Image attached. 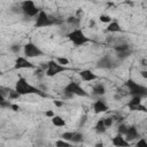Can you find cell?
Here are the masks:
<instances>
[{
  "label": "cell",
  "instance_id": "36",
  "mask_svg": "<svg viewBox=\"0 0 147 147\" xmlns=\"http://www.w3.org/2000/svg\"><path fill=\"white\" fill-rule=\"evenodd\" d=\"M44 72H45V71L39 67V68H37V69L34 70V76H36V77H38V78H41V77L45 75Z\"/></svg>",
  "mask_w": 147,
  "mask_h": 147
},
{
  "label": "cell",
  "instance_id": "10",
  "mask_svg": "<svg viewBox=\"0 0 147 147\" xmlns=\"http://www.w3.org/2000/svg\"><path fill=\"white\" fill-rule=\"evenodd\" d=\"M34 64L29 61L28 57L25 56H17L15 59V63H14V69L18 70V69H33Z\"/></svg>",
  "mask_w": 147,
  "mask_h": 147
},
{
  "label": "cell",
  "instance_id": "31",
  "mask_svg": "<svg viewBox=\"0 0 147 147\" xmlns=\"http://www.w3.org/2000/svg\"><path fill=\"white\" fill-rule=\"evenodd\" d=\"M56 61H57L60 64H62V65H68V64H69V60H68L67 57L59 56V57H56Z\"/></svg>",
  "mask_w": 147,
  "mask_h": 147
},
{
  "label": "cell",
  "instance_id": "22",
  "mask_svg": "<svg viewBox=\"0 0 147 147\" xmlns=\"http://www.w3.org/2000/svg\"><path fill=\"white\" fill-rule=\"evenodd\" d=\"M129 109L131 111H142V113H147V107H145L144 105L139 103V105H136V106H131L129 107Z\"/></svg>",
  "mask_w": 147,
  "mask_h": 147
},
{
  "label": "cell",
  "instance_id": "9",
  "mask_svg": "<svg viewBox=\"0 0 147 147\" xmlns=\"http://www.w3.org/2000/svg\"><path fill=\"white\" fill-rule=\"evenodd\" d=\"M117 67H118V62L108 55L102 56L96 62V68H101V69H114Z\"/></svg>",
  "mask_w": 147,
  "mask_h": 147
},
{
  "label": "cell",
  "instance_id": "42",
  "mask_svg": "<svg viewBox=\"0 0 147 147\" xmlns=\"http://www.w3.org/2000/svg\"><path fill=\"white\" fill-rule=\"evenodd\" d=\"M86 118H87V117H86V115H84V116L80 118V123H79V125H80V126L85 124V122H86Z\"/></svg>",
  "mask_w": 147,
  "mask_h": 147
},
{
  "label": "cell",
  "instance_id": "12",
  "mask_svg": "<svg viewBox=\"0 0 147 147\" xmlns=\"http://www.w3.org/2000/svg\"><path fill=\"white\" fill-rule=\"evenodd\" d=\"M93 110L95 114H101V113H106L108 110V106L106 105L105 100L102 99H98L94 103H93Z\"/></svg>",
  "mask_w": 147,
  "mask_h": 147
},
{
  "label": "cell",
  "instance_id": "30",
  "mask_svg": "<svg viewBox=\"0 0 147 147\" xmlns=\"http://www.w3.org/2000/svg\"><path fill=\"white\" fill-rule=\"evenodd\" d=\"M74 133L75 132H64V133L61 134V138L62 139H65L68 141H71L72 140V137H74Z\"/></svg>",
  "mask_w": 147,
  "mask_h": 147
},
{
  "label": "cell",
  "instance_id": "13",
  "mask_svg": "<svg viewBox=\"0 0 147 147\" xmlns=\"http://www.w3.org/2000/svg\"><path fill=\"white\" fill-rule=\"evenodd\" d=\"M79 76H80V78H82L83 80H85V82H92V80H95V79L98 78V76H96L94 72H92V70H88V69L82 70V71L79 72Z\"/></svg>",
  "mask_w": 147,
  "mask_h": 147
},
{
  "label": "cell",
  "instance_id": "23",
  "mask_svg": "<svg viewBox=\"0 0 147 147\" xmlns=\"http://www.w3.org/2000/svg\"><path fill=\"white\" fill-rule=\"evenodd\" d=\"M21 96V94L14 88H8V98L9 99H11V100H16V99H18Z\"/></svg>",
  "mask_w": 147,
  "mask_h": 147
},
{
  "label": "cell",
  "instance_id": "46",
  "mask_svg": "<svg viewBox=\"0 0 147 147\" xmlns=\"http://www.w3.org/2000/svg\"><path fill=\"white\" fill-rule=\"evenodd\" d=\"M94 25H95V22H94L93 20H91V21H90V24H88V26H90V28H93Z\"/></svg>",
  "mask_w": 147,
  "mask_h": 147
},
{
  "label": "cell",
  "instance_id": "1",
  "mask_svg": "<svg viewBox=\"0 0 147 147\" xmlns=\"http://www.w3.org/2000/svg\"><path fill=\"white\" fill-rule=\"evenodd\" d=\"M15 90L21 94V95H28V94H38V95H40V96H48L47 94H46V92L45 91H41L40 88H38V87H34V86H32L31 84H29L28 83V80L25 79V78H23V77H20L18 79H17V82H16V84H15Z\"/></svg>",
  "mask_w": 147,
  "mask_h": 147
},
{
  "label": "cell",
  "instance_id": "26",
  "mask_svg": "<svg viewBox=\"0 0 147 147\" xmlns=\"http://www.w3.org/2000/svg\"><path fill=\"white\" fill-rule=\"evenodd\" d=\"M127 129H129V126L122 123V124H119V125L117 126V133H119V134H123V136H125V133H126Z\"/></svg>",
  "mask_w": 147,
  "mask_h": 147
},
{
  "label": "cell",
  "instance_id": "3",
  "mask_svg": "<svg viewBox=\"0 0 147 147\" xmlns=\"http://www.w3.org/2000/svg\"><path fill=\"white\" fill-rule=\"evenodd\" d=\"M124 86L127 88L129 94H131V95H139L141 98L147 96V87L146 86H142V85H140L138 83H136L131 78H129L124 83Z\"/></svg>",
  "mask_w": 147,
  "mask_h": 147
},
{
  "label": "cell",
  "instance_id": "11",
  "mask_svg": "<svg viewBox=\"0 0 147 147\" xmlns=\"http://www.w3.org/2000/svg\"><path fill=\"white\" fill-rule=\"evenodd\" d=\"M138 138H140V134H139L137 127H136L134 125L129 126V129H127V131H126V133H125V139H126L129 142H131V141H133V140H136V139H138Z\"/></svg>",
  "mask_w": 147,
  "mask_h": 147
},
{
  "label": "cell",
  "instance_id": "44",
  "mask_svg": "<svg viewBox=\"0 0 147 147\" xmlns=\"http://www.w3.org/2000/svg\"><path fill=\"white\" fill-rule=\"evenodd\" d=\"M45 115H46L47 117H53V116H54V113H53L52 110H47V111L45 113Z\"/></svg>",
  "mask_w": 147,
  "mask_h": 147
},
{
  "label": "cell",
  "instance_id": "45",
  "mask_svg": "<svg viewBox=\"0 0 147 147\" xmlns=\"http://www.w3.org/2000/svg\"><path fill=\"white\" fill-rule=\"evenodd\" d=\"M114 118H116L117 122H123V119H124L123 116H116V117H114Z\"/></svg>",
  "mask_w": 147,
  "mask_h": 147
},
{
  "label": "cell",
  "instance_id": "2",
  "mask_svg": "<svg viewBox=\"0 0 147 147\" xmlns=\"http://www.w3.org/2000/svg\"><path fill=\"white\" fill-rule=\"evenodd\" d=\"M61 23H62V21H59L57 18L49 16L45 10H40L39 14L37 15L34 26L36 28H46V26H51L54 24H61Z\"/></svg>",
  "mask_w": 147,
  "mask_h": 147
},
{
  "label": "cell",
  "instance_id": "18",
  "mask_svg": "<svg viewBox=\"0 0 147 147\" xmlns=\"http://www.w3.org/2000/svg\"><path fill=\"white\" fill-rule=\"evenodd\" d=\"M94 129H95V132L99 133V134H102V133H105V132L107 131V127H106V125H105L103 118H100V119L96 122Z\"/></svg>",
  "mask_w": 147,
  "mask_h": 147
},
{
  "label": "cell",
  "instance_id": "35",
  "mask_svg": "<svg viewBox=\"0 0 147 147\" xmlns=\"http://www.w3.org/2000/svg\"><path fill=\"white\" fill-rule=\"evenodd\" d=\"M11 11L15 13V14H21V13H23V11H22V6H21V5H15V6H13V7H11Z\"/></svg>",
  "mask_w": 147,
  "mask_h": 147
},
{
  "label": "cell",
  "instance_id": "21",
  "mask_svg": "<svg viewBox=\"0 0 147 147\" xmlns=\"http://www.w3.org/2000/svg\"><path fill=\"white\" fill-rule=\"evenodd\" d=\"M114 49L116 53H118V52H124V51H129L132 48H131V46H129V44H119V45H115Z\"/></svg>",
  "mask_w": 147,
  "mask_h": 147
},
{
  "label": "cell",
  "instance_id": "28",
  "mask_svg": "<svg viewBox=\"0 0 147 147\" xmlns=\"http://www.w3.org/2000/svg\"><path fill=\"white\" fill-rule=\"evenodd\" d=\"M99 20H100V22H102V23H110L111 21H113V18L109 16V15H100L99 16Z\"/></svg>",
  "mask_w": 147,
  "mask_h": 147
},
{
  "label": "cell",
  "instance_id": "19",
  "mask_svg": "<svg viewBox=\"0 0 147 147\" xmlns=\"http://www.w3.org/2000/svg\"><path fill=\"white\" fill-rule=\"evenodd\" d=\"M52 123H53V125L59 126V127L65 126V121H64L61 116H57V115H54V116L52 117Z\"/></svg>",
  "mask_w": 147,
  "mask_h": 147
},
{
  "label": "cell",
  "instance_id": "4",
  "mask_svg": "<svg viewBox=\"0 0 147 147\" xmlns=\"http://www.w3.org/2000/svg\"><path fill=\"white\" fill-rule=\"evenodd\" d=\"M67 37L69 38V40L75 45V46H83V45H85L86 42H88L90 41V39L86 37V34L84 33V31L82 30V29H74L72 31H70L68 34H67Z\"/></svg>",
  "mask_w": 147,
  "mask_h": 147
},
{
  "label": "cell",
  "instance_id": "47",
  "mask_svg": "<svg viewBox=\"0 0 147 147\" xmlns=\"http://www.w3.org/2000/svg\"><path fill=\"white\" fill-rule=\"evenodd\" d=\"M114 98H115L116 100H121V98H122V96H121V95H118V94H116V95H115Z\"/></svg>",
  "mask_w": 147,
  "mask_h": 147
},
{
  "label": "cell",
  "instance_id": "41",
  "mask_svg": "<svg viewBox=\"0 0 147 147\" xmlns=\"http://www.w3.org/2000/svg\"><path fill=\"white\" fill-rule=\"evenodd\" d=\"M140 75H141L142 78L147 79V69H146V70H141V71H140Z\"/></svg>",
  "mask_w": 147,
  "mask_h": 147
},
{
  "label": "cell",
  "instance_id": "38",
  "mask_svg": "<svg viewBox=\"0 0 147 147\" xmlns=\"http://www.w3.org/2000/svg\"><path fill=\"white\" fill-rule=\"evenodd\" d=\"M10 109H11V110H14V111H20V110H21V107H20L18 105H16V103H11Z\"/></svg>",
  "mask_w": 147,
  "mask_h": 147
},
{
  "label": "cell",
  "instance_id": "7",
  "mask_svg": "<svg viewBox=\"0 0 147 147\" xmlns=\"http://www.w3.org/2000/svg\"><path fill=\"white\" fill-rule=\"evenodd\" d=\"M63 92H68V93H71L74 95H78V96H88V93L76 82H70L68 83L64 88H63Z\"/></svg>",
  "mask_w": 147,
  "mask_h": 147
},
{
  "label": "cell",
  "instance_id": "27",
  "mask_svg": "<svg viewBox=\"0 0 147 147\" xmlns=\"http://www.w3.org/2000/svg\"><path fill=\"white\" fill-rule=\"evenodd\" d=\"M55 146H57V147H69L70 142L68 140H65V139H60V140H57L55 142Z\"/></svg>",
  "mask_w": 147,
  "mask_h": 147
},
{
  "label": "cell",
  "instance_id": "16",
  "mask_svg": "<svg viewBox=\"0 0 147 147\" xmlns=\"http://www.w3.org/2000/svg\"><path fill=\"white\" fill-rule=\"evenodd\" d=\"M65 22H67L69 25H71L74 29H78L79 25H80V17H78L77 15L69 16V17L65 20Z\"/></svg>",
  "mask_w": 147,
  "mask_h": 147
},
{
  "label": "cell",
  "instance_id": "34",
  "mask_svg": "<svg viewBox=\"0 0 147 147\" xmlns=\"http://www.w3.org/2000/svg\"><path fill=\"white\" fill-rule=\"evenodd\" d=\"M103 122H105V125H106V127L108 129V127H110V126L113 125L114 118H113V117H106V118H103Z\"/></svg>",
  "mask_w": 147,
  "mask_h": 147
},
{
  "label": "cell",
  "instance_id": "24",
  "mask_svg": "<svg viewBox=\"0 0 147 147\" xmlns=\"http://www.w3.org/2000/svg\"><path fill=\"white\" fill-rule=\"evenodd\" d=\"M139 103H141V96H139V95H132V99L129 101L127 107L136 106V105H139Z\"/></svg>",
  "mask_w": 147,
  "mask_h": 147
},
{
  "label": "cell",
  "instance_id": "25",
  "mask_svg": "<svg viewBox=\"0 0 147 147\" xmlns=\"http://www.w3.org/2000/svg\"><path fill=\"white\" fill-rule=\"evenodd\" d=\"M83 139H84V136L80 133V132H75L74 133V137H72V140H71V142H82L83 141Z\"/></svg>",
  "mask_w": 147,
  "mask_h": 147
},
{
  "label": "cell",
  "instance_id": "15",
  "mask_svg": "<svg viewBox=\"0 0 147 147\" xmlns=\"http://www.w3.org/2000/svg\"><path fill=\"white\" fill-rule=\"evenodd\" d=\"M92 94L98 95V96L105 95V94H106V87H105V85L101 84V83L95 84V85L92 87Z\"/></svg>",
  "mask_w": 147,
  "mask_h": 147
},
{
  "label": "cell",
  "instance_id": "14",
  "mask_svg": "<svg viewBox=\"0 0 147 147\" xmlns=\"http://www.w3.org/2000/svg\"><path fill=\"white\" fill-rule=\"evenodd\" d=\"M111 142H113L114 146H117V147H123V146H129L130 145V142L125 138H123V134H119V133H117V136H115L113 138Z\"/></svg>",
  "mask_w": 147,
  "mask_h": 147
},
{
  "label": "cell",
  "instance_id": "6",
  "mask_svg": "<svg viewBox=\"0 0 147 147\" xmlns=\"http://www.w3.org/2000/svg\"><path fill=\"white\" fill-rule=\"evenodd\" d=\"M21 6H22V11L26 17H34L40 11L32 0H24L22 1Z\"/></svg>",
  "mask_w": 147,
  "mask_h": 147
},
{
  "label": "cell",
  "instance_id": "8",
  "mask_svg": "<svg viewBox=\"0 0 147 147\" xmlns=\"http://www.w3.org/2000/svg\"><path fill=\"white\" fill-rule=\"evenodd\" d=\"M65 70H67L65 65L60 64L57 61L51 60V61H48V68H47V70L45 71V75L48 76V77H54V76H56V75H59L60 72H63V71H65Z\"/></svg>",
  "mask_w": 147,
  "mask_h": 147
},
{
  "label": "cell",
  "instance_id": "29",
  "mask_svg": "<svg viewBox=\"0 0 147 147\" xmlns=\"http://www.w3.org/2000/svg\"><path fill=\"white\" fill-rule=\"evenodd\" d=\"M10 106H11V103H10L9 101H7L6 98H2V96H1V100H0V107L3 109V108H10Z\"/></svg>",
  "mask_w": 147,
  "mask_h": 147
},
{
  "label": "cell",
  "instance_id": "20",
  "mask_svg": "<svg viewBox=\"0 0 147 147\" xmlns=\"http://www.w3.org/2000/svg\"><path fill=\"white\" fill-rule=\"evenodd\" d=\"M132 53H133V51H132V49L124 51V52H118V53H116V57H117V60L123 61V60H125L126 57L131 56V55H132Z\"/></svg>",
  "mask_w": 147,
  "mask_h": 147
},
{
  "label": "cell",
  "instance_id": "32",
  "mask_svg": "<svg viewBox=\"0 0 147 147\" xmlns=\"http://www.w3.org/2000/svg\"><path fill=\"white\" fill-rule=\"evenodd\" d=\"M136 146H137V147H147V140L144 139V138H140V139L136 142Z\"/></svg>",
  "mask_w": 147,
  "mask_h": 147
},
{
  "label": "cell",
  "instance_id": "33",
  "mask_svg": "<svg viewBox=\"0 0 147 147\" xmlns=\"http://www.w3.org/2000/svg\"><path fill=\"white\" fill-rule=\"evenodd\" d=\"M10 51H11L13 53H15V54H18L20 51H21V46H20L18 44H13V45L10 46Z\"/></svg>",
  "mask_w": 147,
  "mask_h": 147
},
{
  "label": "cell",
  "instance_id": "5",
  "mask_svg": "<svg viewBox=\"0 0 147 147\" xmlns=\"http://www.w3.org/2000/svg\"><path fill=\"white\" fill-rule=\"evenodd\" d=\"M23 52H24V56L28 59H32V57H38V56H42L44 52L33 42L29 41L24 45L23 47Z\"/></svg>",
  "mask_w": 147,
  "mask_h": 147
},
{
  "label": "cell",
  "instance_id": "39",
  "mask_svg": "<svg viewBox=\"0 0 147 147\" xmlns=\"http://www.w3.org/2000/svg\"><path fill=\"white\" fill-rule=\"evenodd\" d=\"M39 67H40L44 71H46V70H47V68H48V62H41Z\"/></svg>",
  "mask_w": 147,
  "mask_h": 147
},
{
  "label": "cell",
  "instance_id": "43",
  "mask_svg": "<svg viewBox=\"0 0 147 147\" xmlns=\"http://www.w3.org/2000/svg\"><path fill=\"white\" fill-rule=\"evenodd\" d=\"M54 105H55L56 107H62V106H63V102H61L60 100H55V101H54Z\"/></svg>",
  "mask_w": 147,
  "mask_h": 147
},
{
  "label": "cell",
  "instance_id": "17",
  "mask_svg": "<svg viewBox=\"0 0 147 147\" xmlns=\"http://www.w3.org/2000/svg\"><path fill=\"white\" fill-rule=\"evenodd\" d=\"M108 32L110 33H114V32H121L122 29H121V25L116 22V21H111L110 23H108V26L106 29Z\"/></svg>",
  "mask_w": 147,
  "mask_h": 147
},
{
  "label": "cell",
  "instance_id": "40",
  "mask_svg": "<svg viewBox=\"0 0 147 147\" xmlns=\"http://www.w3.org/2000/svg\"><path fill=\"white\" fill-rule=\"evenodd\" d=\"M140 64H141L144 68H147V59H146V57L141 59V61H140Z\"/></svg>",
  "mask_w": 147,
  "mask_h": 147
},
{
  "label": "cell",
  "instance_id": "37",
  "mask_svg": "<svg viewBox=\"0 0 147 147\" xmlns=\"http://www.w3.org/2000/svg\"><path fill=\"white\" fill-rule=\"evenodd\" d=\"M0 94L2 98H7L8 96V88L3 87V86H0Z\"/></svg>",
  "mask_w": 147,
  "mask_h": 147
}]
</instances>
